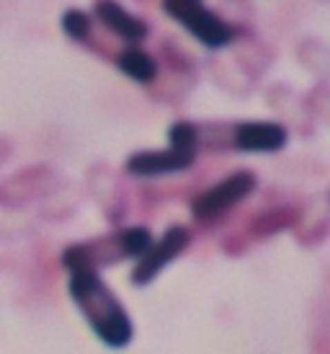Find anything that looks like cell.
I'll use <instances>...</instances> for the list:
<instances>
[{"instance_id":"obj_6","label":"cell","mask_w":330,"mask_h":354,"mask_svg":"<svg viewBox=\"0 0 330 354\" xmlns=\"http://www.w3.org/2000/svg\"><path fill=\"white\" fill-rule=\"evenodd\" d=\"M196 160V153L191 150H178V148H168V150H139L135 156H129L126 160V171L132 176H168V174H178V171H186L191 168Z\"/></svg>"},{"instance_id":"obj_2","label":"cell","mask_w":330,"mask_h":354,"mask_svg":"<svg viewBox=\"0 0 330 354\" xmlns=\"http://www.w3.org/2000/svg\"><path fill=\"white\" fill-rule=\"evenodd\" d=\"M153 241L155 238L147 227L132 225L114 233V236L86 241V243H72L65 248L62 264L68 266L70 272H78V269L98 272L101 266H111L122 259H139L153 246Z\"/></svg>"},{"instance_id":"obj_7","label":"cell","mask_w":330,"mask_h":354,"mask_svg":"<svg viewBox=\"0 0 330 354\" xmlns=\"http://www.w3.org/2000/svg\"><path fill=\"white\" fill-rule=\"evenodd\" d=\"M289 132L276 122H240L233 127V145L243 153H279Z\"/></svg>"},{"instance_id":"obj_5","label":"cell","mask_w":330,"mask_h":354,"mask_svg":"<svg viewBox=\"0 0 330 354\" xmlns=\"http://www.w3.org/2000/svg\"><path fill=\"white\" fill-rule=\"evenodd\" d=\"M253 189H255V174L235 171L233 176L222 178L220 184L206 189L204 194H199L191 205V212L196 220H214V217L224 215L227 209H233L237 202H243Z\"/></svg>"},{"instance_id":"obj_1","label":"cell","mask_w":330,"mask_h":354,"mask_svg":"<svg viewBox=\"0 0 330 354\" xmlns=\"http://www.w3.org/2000/svg\"><path fill=\"white\" fill-rule=\"evenodd\" d=\"M70 297L78 305L90 331L111 349H124L135 339V326L129 318V310L117 297V292L101 279L98 272L78 269L70 272L68 282Z\"/></svg>"},{"instance_id":"obj_8","label":"cell","mask_w":330,"mask_h":354,"mask_svg":"<svg viewBox=\"0 0 330 354\" xmlns=\"http://www.w3.org/2000/svg\"><path fill=\"white\" fill-rule=\"evenodd\" d=\"M93 10H96L98 21H101L106 29L114 31L117 37H122V39L142 41L147 37L145 24L137 19L135 13H129L124 6H119L117 0H96Z\"/></svg>"},{"instance_id":"obj_4","label":"cell","mask_w":330,"mask_h":354,"mask_svg":"<svg viewBox=\"0 0 330 354\" xmlns=\"http://www.w3.org/2000/svg\"><path fill=\"white\" fill-rule=\"evenodd\" d=\"M191 243V230L184 225L168 227L160 241H153V246L137 259L135 269H132V285L145 287L155 279L165 266L173 261L175 256H181Z\"/></svg>"},{"instance_id":"obj_9","label":"cell","mask_w":330,"mask_h":354,"mask_svg":"<svg viewBox=\"0 0 330 354\" xmlns=\"http://www.w3.org/2000/svg\"><path fill=\"white\" fill-rule=\"evenodd\" d=\"M117 68L135 83H153L157 78V62L145 50H137V47L119 52Z\"/></svg>"},{"instance_id":"obj_3","label":"cell","mask_w":330,"mask_h":354,"mask_svg":"<svg viewBox=\"0 0 330 354\" xmlns=\"http://www.w3.org/2000/svg\"><path fill=\"white\" fill-rule=\"evenodd\" d=\"M163 8L209 50H222L233 41V26L224 24L214 10L204 8L199 0H163Z\"/></svg>"},{"instance_id":"obj_10","label":"cell","mask_w":330,"mask_h":354,"mask_svg":"<svg viewBox=\"0 0 330 354\" xmlns=\"http://www.w3.org/2000/svg\"><path fill=\"white\" fill-rule=\"evenodd\" d=\"M199 140H202V132H199V127H196L194 122L181 119V122L171 124V129H168V142H171V148L191 150V153H196Z\"/></svg>"},{"instance_id":"obj_11","label":"cell","mask_w":330,"mask_h":354,"mask_svg":"<svg viewBox=\"0 0 330 354\" xmlns=\"http://www.w3.org/2000/svg\"><path fill=\"white\" fill-rule=\"evenodd\" d=\"M59 24H62V31L68 34L70 39H75V41H83L88 34H90V16L80 8L65 10Z\"/></svg>"}]
</instances>
